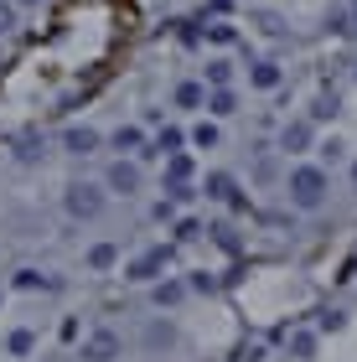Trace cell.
<instances>
[{"label":"cell","mask_w":357,"mask_h":362,"mask_svg":"<svg viewBox=\"0 0 357 362\" xmlns=\"http://www.w3.org/2000/svg\"><path fill=\"white\" fill-rule=\"evenodd\" d=\"M327 197H332V171L321 166V160H300V166L285 171V202L295 212L311 218V212L327 207Z\"/></svg>","instance_id":"cell-1"},{"label":"cell","mask_w":357,"mask_h":362,"mask_svg":"<svg viewBox=\"0 0 357 362\" xmlns=\"http://www.w3.org/2000/svg\"><path fill=\"white\" fill-rule=\"evenodd\" d=\"M62 212L73 223H99L109 212V187L104 181H68L62 187Z\"/></svg>","instance_id":"cell-2"},{"label":"cell","mask_w":357,"mask_h":362,"mask_svg":"<svg viewBox=\"0 0 357 362\" xmlns=\"http://www.w3.org/2000/svg\"><path fill=\"white\" fill-rule=\"evenodd\" d=\"M104 187H109V197H140V187H145V171H140V160L135 156H115L104 166Z\"/></svg>","instance_id":"cell-3"},{"label":"cell","mask_w":357,"mask_h":362,"mask_svg":"<svg viewBox=\"0 0 357 362\" xmlns=\"http://www.w3.org/2000/svg\"><path fill=\"white\" fill-rule=\"evenodd\" d=\"M274 151H280V156H305V151H316V124H311V114L285 119L280 135H274Z\"/></svg>","instance_id":"cell-4"},{"label":"cell","mask_w":357,"mask_h":362,"mask_svg":"<svg viewBox=\"0 0 357 362\" xmlns=\"http://www.w3.org/2000/svg\"><path fill=\"white\" fill-rule=\"evenodd\" d=\"M166 269H171V243H156V249H145L124 264V279L129 285H151V279H160Z\"/></svg>","instance_id":"cell-5"},{"label":"cell","mask_w":357,"mask_h":362,"mask_svg":"<svg viewBox=\"0 0 357 362\" xmlns=\"http://www.w3.org/2000/svg\"><path fill=\"white\" fill-rule=\"evenodd\" d=\"M78 357H83V362H119L124 341H119L115 326H93V332L83 337V347H78Z\"/></svg>","instance_id":"cell-6"},{"label":"cell","mask_w":357,"mask_h":362,"mask_svg":"<svg viewBox=\"0 0 357 362\" xmlns=\"http://www.w3.org/2000/svg\"><path fill=\"white\" fill-rule=\"evenodd\" d=\"M57 145H62L68 156L83 160V156H99V151H104V135H99L93 124H68V129L57 135Z\"/></svg>","instance_id":"cell-7"},{"label":"cell","mask_w":357,"mask_h":362,"mask_svg":"<svg viewBox=\"0 0 357 362\" xmlns=\"http://www.w3.org/2000/svg\"><path fill=\"white\" fill-rule=\"evenodd\" d=\"M176 341H182V332H176V321H166V316H151L140 326V347L145 352H176Z\"/></svg>","instance_id":"cell-8"},{"label":"cell","mask_w":357,"mask_h":362,"mask_svg":"<svg viewBox=\"0 0 357 362\" xmlns=\"http://www.w3.org/2000/svg\"><path fill=\"white\" fill-rule=\"evenodd\" d=\"M187 295H192V285H187V279H176V274L151 279V305H156V310H176Z\"/></svg>","instance_id":"cell-9"},{"label":"cell","mask_w":357,"mask_h":362,"mask_svg":"<svg viewBox=\"0 0 357 362\" xmlns=\"http://www.w3.org/2000/svg\"><path fill=\"white\" fill-rule=\"evenodd\" d=\"M249 88H259V93H280V88H285V68H280L274 57L249 62Z\"/></svg>","instance_id":"cell-10"},{"label":"cell","mask_w":357,"mask_h":362,"mask_svg":"<svg viewBox=\"0 0 357 362\" xmlns=\"http://www.w3.org/2000/svg\"><path fill=\"white\" fill-rule=\"evenodd\" d=\"M83 269L88 274H115L119 269V243H109V238L88 243V249H83Z\"/></svg>","instance_id":"cell-11"},{"label":"cell","mask_w":357,"mask_h":362,"mask_svg":"<svg viewBox=\"0 0 357 362\" xmlns=\"http://www.w3.org/2000/svg\"><path fill=\"white\" fill-rule=\"evenodd\" d=\"M197 192L207 197V202H233V197H238V181H233L228 171H207Z\"/></svg>","instance_id":"cell-12"},{"label":"cell","mask_w":357,"mask_h":362,"mask_svg":"<svg viewBox=\"0 0 357 362\" xmlns=\"http://www.w3.org/2000/svg\"><path fill=\"white\" fill-rule=\"evenodd\" d=\"M109 145H115L119 156H145V151H151V140H145L140 124H119L115 135H109Z\"/></svg>","instance_id":"cell-13"},{"label":"cell","mask_w":357,"mask_h":362,"mask_svg":"<svg viewBox=\"0 0 357 362\" xmlns=\"http://www.w3.org/2000/svg\"><path fill=\"white\" fill-rule=\"evenodd\" d=\"M305 114H311V124H332L336 114H342V93H336V88H321V93L311 98V109H305Z\"/></svg>","instance_id":"cell-14"},{"label":"cell","mask_w":357,"mask_h":362,"mask_svg":"<svg viewBox=\"0 0 357 362\" xmlns=\"http://www.w3.org/2000/svg\"><path fill=\"white\" fill-rule=\"evenodd\" d=\"M171 104H176V109H207V83H197V78L176 83V88H171Z\"/></svg>","instance_id":"cell-15"},{"label":"cell","mask_w":357,"mask_h":362,"mask_svg":"<svg viewBox=\"0 0 357 362\" xmlns=\"http://www.w3.org/2000/svg\"><path fill=\"white\" fill-rule=\"evenodd\" d=\"M207 114H213V119H228V114H238L233 83H228V88H207Z\"/></svg>","instance_id":"cell-16"},{"label":"cell","mask_w":357,"mask_h":362,"mask_svg":"<svg viewBox=\"0 0 357 362\" xmlns=\"http://www.w3.org/2000/svg\"><path fill=\"white\" fill-rule=\"evenodd\" d=\"M192 171H197V160H192L187 151H171V156H166V187H182V181H192Z\"/></svg>","instance_id":"cell-17"},{"label":"cell","mask_w":357,"mask_h":362,"mask_svg":"<svg viewBox=\"0 0 357 362\" xmlns=\"http://www.w3.org/2000/svg\"><path fill=\"white\" fill-rule=\"evenodd\" d=\"M285 347H290V357L311 362V357L321 352V332H290V337H285Z\"/></svg>","instance_id":"cell-18"},{"label":"cell","mask_w":357,"mask_h":362,"mask_svg":"<svg viewBox=\"0 0 357 362\" xmlns=\"http://www.w3.org/2000/svg\"><path fill=\"white\" fill-rule=\"evenodd\" d=\"M16 290H26V295H37V290H62L52 274H42V269H16Z\"/></svg>","instance_id":"cell-19"},{"label":"cell","mask_w":357,"mask_h":362,"mask_svg":"<svg viewBox=\"0 0 357 362\" xmlns=\"http://www.w3.org/2000/svg\"><path fill=\"white\" fill-rule=\"evenodd\" d=\"M42 156H47V135H21L16 140V160H21V166H37Z\"/></svg>","instance_id":"cell-20"},{"label":"cell","mask_w":357,"mask_h":362,"mask_svg":"<svg viewBox=\"0 0 357 362\" xmlns=\"http://www.w3.org/2000/svg\"><path fill=\"white\" fill-rule=\"evenodd\" d=\"M202 83H207V88H228V83H233V62H228V57H213V62L202 68Z\"/></svg>","instance_id":"cell-21"},{"label":"cell","mask_w":357,"mask_h":362,"mask_svg":"<svg viewBox=\"0 0 357 362\" xmlns=\"http://www.w3.org/2000/svg\"><path fill=\"white\" fill-rule=\"evenodd\" d=\"M316 160H321V166H342V160H347V145L342 140H336V135H327V140H316Z\"/></svg>","instance_id":"cell-22"},{"label":"cell","mask_w":357,"mask_h":362,"mask_svg":"<svg viewBox=\"0 0 357 362\" xmlns=\"http://www.w3.org/2000/svg\"><path fill=\"white\" fill-rule=\"evenodd\" d=\"M187 140L197 145V151H218V140H223V135H218V124H213V119H202V124H192V135H187Z\"/></svg>","instance_id":"cell-23"},{"label":"cell","mask_w":357,"mask_h":362,"mask_svg":"<svg viewBox=\"0 0 357 362\" xmlns=\"http://www.w3.org/2000/svg\"><path fill=\"white\" fill-rule=\"evenodd\" d=\"M207 233H213V243H218L223 254H238V249H243V238H238L233 223H218V228H207Z\"/></svg>","instance_id":"cell-24"},{"label":"cell","mask_w":357,"mask_h":362,"mask_svg":"<svg viewBox=\"0 0 357 362\" xmlns=\"http://www.w3.org/2000/svg\"><path fill=\"white\" fill-rule=\"evenodd\" d=\"M31 347H37V332H31V326H16V332L6 337V352L11 357H26Z\"/></svg>","instance_id":"cell-25"},{"label":"cell","mask_w":357,"mask_h":362,"mask_svg":"<svg viewBox=\"0 0 357 362\" xmlns=\"http://www.w3.org/2000/svg\"><path fill=\"white\" fill-rule=\"evenodd\" d=\"M182 145H187V135H182L176 124H166V129L156 135V145H151V151H156V156H171V151H182Z\"/></svg>","instance_id":"cell-26"},{"label":"cell","mask_w":357,"mask_h":362,"mask_svg":"<svg viewBox=\"0 0 357 362\" xmlns=\"http://www.w3.org/2000/svg\"><path fill=\"white\" fill-rule=\"evenodd\" d=\"M342 326H347V310H321V316H316V332H321V337H327V332H342Z\"/></svg>","instance_id":"cell-27"},{"label":"cell","mask_w":357,"mask_h":362,"mask_svg":"<svg viewBox=\"0 0 357 362\" xmlns=\"http://www.w3.org/2000/svg\"><path fill=\"white\" fill-rule=\"evenodd\" d=\"M16 16H21V6H16V0H0V42L16 31Z\"/></svg>","instance_id":"cell-28"},{"label":"cell","mask_w":357,"mask_h":362,"mask_svg":"<svg viewBox=\"0 0 357 362\" xmlns=\"http://www.w3.org/2000/svg\"><path fill=\"white\" fill-rule=\"evenodd\" d=\"M187 285H192V295H218V285H223V279H213L207 269H197V274L187 279Z\"/></svg>","instance_id":"cell-29"},{"label":"cell","mask_w":357,"mask_h":362,"mask_svg":"<svg viewBox=\"0 0 357 362\" xmlns=\"http://www.w3.org/2000/svg\"><path fill=\"white\" fill-rule=\"evenodd\" d=\"M202 238V223L197 218H182V223H176V243H197Z\"/></svg>","instance_id":"cell-30"},{"label":"cell","mask_w":357,"mask_h":362,"mask_svg":"<svg viewBox=\"0 0 357 362\" xmlns=\"http://www.w3.org/2000/svg\"><path fill=\"white\" fill-rule=\"evenodd\" d=\"M176 207H182L176 197H160V202L151 207V218H156V223H171V218H176Z\"/></svg>","instance_id":"cell-31"},{"label":"cell","mask_w":357,"mask_h":362,"mask_svg":"<svg viewBox=\"0 0 357 362\" xmlns=\"http://www.w3.org/2000/svg\"><path fill=\"white\" fill-rule=\"evenodd\" d=\"M254 21H259V26H264V31H269V37H285V21H280V16H274V11H259V16H254Z\"/></svg>","instance_id":"cell-32"},{"label":"cell","mask_w":357,"mask_h":362,"mask_svg":"<svg viewBox=\"0 0 357 362\" xmlns=\"http://www.w3.org/2000/svg\"><path fill=\"white\" fill-rule=\"evenodd\" d=\"M207 37H213V42H223V47H228V42L238 37V31H233L228 21H218V26H207Z\"/></svg>","instance_id":"cell-33"},{"label":"cell","mask_w":357,"mask_h":362,"mask_svg":"<svg viewBox=\"0 0 357 362\" xmlns=\"http://www.w3.org/2000/svg\"><path fill=\"white\" fill-rule=\"evenodd\" d=\"M327 31H352V26H347V11H342V6H336V11L327 16Z\"/></svg>","instance_id":"cell-34"},{"label":"cell","mask_w":357,"mask_h":362,"mask_svg":"<svg viewBox=\"0 0 357 362\" xmlns=\"http://www.w3.org/2000/svg\"><path fill=\"white\" fill-rule=\"evenodd\" d=\"M254 176H259V181H274V160H269V156H259V166H254Z\"/></svg>","instance_id":"cell-35"},{"label":"cell","mask_w":357,"mask_h":362,"mask_svg":"<svg viewBox=\"0 0 357 362\" xmlns=\"http://www.w3.org/2000/svg\"><path fill=\"white\" fill-rule=\"evenodd\" d=\"M243 362H264V347H243Z\"/></svg>","instance_id":"cell-36"},{"label":"cell","mask_w":357,"mask_h":362,"mask_svg":"<svg viewBox=\"0 0 357 362\" xmlns=\"http://www.w3.org/2000/svg\"><path fill=\"white\" fill-rule=\"evenodd\" d=\"M16 6H21V11H37V6H42V0H16Z\"/></svg>","instance_id":"cell-37"},{"label":"cell","mask_w":357,"mask_h":362,"mask_svg":"<svg viewBox=\"0 0 357 362\" xmlns=\"http://www.w3.org/2000/svg\"><path fill=\"white\" fill-rule=\"evenodd\" d=\"M347 176H352V192H357V160H352V171H347Z\"/></svg>","instance_id":"cell-38"},{"label":"cell","mask_w":357,"mask_h":362,"mask_svg":"<svg viewBox=\"0 0 357 362\" xmlns=\"http://www.w3.org/2000/svg\"><path fill=\"white\" fill-rule=\"evenodd\" d=\"M352 83H357V62H352Z\"/></svg>","instance_id":"cell-39"}]
</instances>
